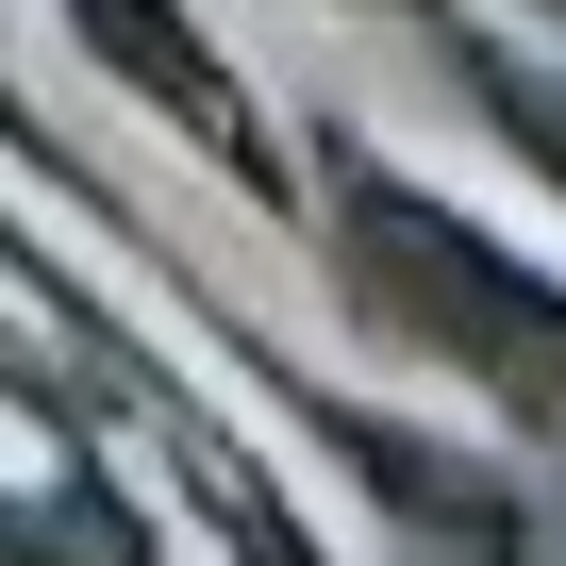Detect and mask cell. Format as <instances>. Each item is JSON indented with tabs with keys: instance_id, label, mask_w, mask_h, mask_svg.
<instances>
[{
	"instance_id": "1",
	"label": "cell",
	"mask_w": 566,
	"mask_h": 566,
	"mask_svg": "<svg viewBox=\"0 0 566 566\" xmlns=\"http://www.w3.org/2000/svg\"><path fill=\"white\" fill-rule=\"evenodd\" d=\"M301 217H317V250H334V301H350L384 350H417V367H450V384H483V400H516V417H566V283H549V266H516V250L467 233L450 200L384 184L367 150H317Z\"/></svg>"
},
{
	"instance_id": "5",
	"label": "cell",
	"mask_w": 566,
	"mask_h": 566,
	"mask_svg": "<svg viewBox=\"0 0 566 566\" xmlns=\"http://www.w3.org/2000/svg\"><path fill=\"white\" fill-rule=\"evenodd\" d=\"M549 18H566V0H549Z\"/></svg>"
},
{
	"instance_id": "2",
	"label": "cell",
	"mask_w": 566,
	"mask_h": 566,
	"mask_svg": "<svg viewBox=\"0 0 566 566\" xmlns=\"http://www.w3.org/2000/svg\"><path fill=\"white\" fill-rule=\"evenodd\" d=\"M67 18H84V51H101V67H117V84L150 101V117H184V134H200V150H217V167H233L250 200H266V217H301V167L266 150L250 84H233V67H217V51L184 34V18H167V0H67Z\"/></svg>"
},
{
	"instance_id": "3",
	"label": "cell",
	"mask_w": 566,
	"mask_h": 566,
	"mask_svg": "<svg viewBox=\"0 0 566 566\" xmlns=\"http://www.w3.org/2000/svg\"><path fill=\"white\" fill-rule=\"evenodd\" d=\"M0 566H150V516L117 483H67V500H0Z\"/></svg>"
},
{
	"instance_id": "4",
	"label": "cell",
	"mask_w": 566,
	"mask_h": 566,
	"mask_svg": "<svg viewBox=\"0 0 566 566\" xmlns=\"http://www.w3.org/2000/svg\"><path fill=\"white\" fill-rule=\"evenodd\" d=\"M433 67H450V84H467V101H483V117H500V134L549 167V184H566V67H533V51H483V34H433Z\"/></svg>"
}]
</instances>
